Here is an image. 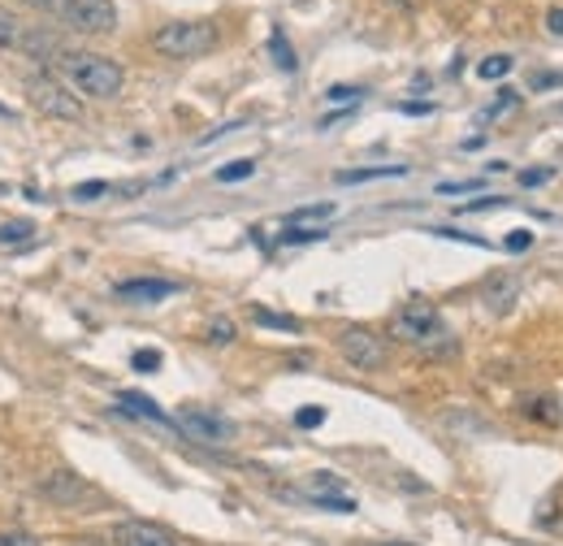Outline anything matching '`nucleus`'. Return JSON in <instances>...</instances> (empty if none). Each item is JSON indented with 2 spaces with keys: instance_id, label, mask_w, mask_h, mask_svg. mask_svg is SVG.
I'll list each match as a JSON object with an SVG mask.
<instances>
[{
  "instance_id": "obj_1",
  "label": "nucleus",
  "mask_w": 563,
  "mask_h": 546,
  "mask_svg": "<svg viewBox=\"0 0 563 546\" xmlns=\"http://www.w3.org/2000/svg\"><path fill=\"white\" fill-rule=\"evenodd\" d=\"M53 69L87 100H113L122 91V83H126V69L118 62H109L100 53H87V48H62L53 57Z\"/></svg>"
},
{
  "instance_id": "obj_2",
  "label": "nucleus",
  "mask_w": 563,
  "mask_h": 546,
  "mask_svg": "<svg viewBox=\"0 0 563 546\" xmlns=\"http://www.w3.org/2000/svg\"><path fill=\"white\" fill-rule=\"evenodd\" d=\"M390 335L399 342H408V347H417L421 356H451V351H455L451 326H446L442 313L429 308V304H408V308H399L395 321H390Z\"/></svg>"
},
{
  "instance_id": "obj_3",
  "label": "nucleus",
  "mask_w": 563,
  "mask_h": 546,
  "mask_svg": "<svg viewBox=\"0 0 563 546\" xmlns=\"http://www.w3.org/2000/svg\"><path fill=\"white\" fill-rule=\"evenodd\" d=\"M217 26L205 18H178V22H165L156 35H152V53L169 57V62H196L217 48Z\"/></svg>"
},
{
  "instance_id": "obj_4",
  "label": "nucleus",
  "mask_w": 563,
  "mask_h": 546,
  "mask_svg": "<svg viewBox=\"0 0 563 546\" xmlns=\"http://www.w3.org/2000/svg\"><path fill=\"white\" fill-rule=\"evenodd\" d=\"M26 100L44 118H62V122H78L82 118V96L74 91L62 74H48V69H40V74L26 78Z\"/></svg>"
},
{
  "instance_id": "obj_5",
  "label": "nucleus",
  "mask_w": 563,
  "mask_h": 546,
  "mask_svg": "<svg viewBox=\"0 0 563 546\" xmlns=\"http://www.w3.org/2000/svg\"><path fill=\"white\" fill-rule=\"evenodd\" d=\"M339 356L352 369H360V373H377V369L390 364V347H386V339L377 330H368V326H347L339 335Z\"/></svg>"
},
{
  "instance_id": "obj_6",
  "label": "nucleus",
  "mask_w": 563,
  "mask_h": 546,
  "mask_svg": "<svg viewBox=\"0 0 563 546\" xmlns=\"http://www.w3.org/2000/svg\"><path fill=\"white\" fill-rule=\"evenodd\" d=\"M57 18L70 31H82V35H109V31H118V4L113 0H70Z\"/></svg>"
},
{
  "instance_id": "obj_7",
  "label": "nucleus",
  "mask_w": 563,
  "mask_h": 546,
  "mask_svg": "<svg viewBox=\"0 0 563 546\" xmlns=\"http://www.w3.org/2000/svg\"><path fill=\"white\" fill-rule=\"evenodd\" d=\"M40 494L48 499V503H57V507H82V503H100L96 499V490L87 485V481L70 473V469H57V473H48V478L40 481Z\"/></svg>"
},
{
  "instance_id": "obj_8",
  "label": "nucleus",
  "mask_w": 563,
  "mask_h": 546,
  "mask_svg": "<svg viewBox=\"0 0 563 546\" xmlns=\"http://www.w3.org/2000/svg\"><path fill=\"white\" fill-rule=\"evenodd\" d=\"M113 543L118 546H178V538H174L165 525H156V521H122V525L113 529Z\"/></svg>"
},
{
  "instance_id": "obj_9",
  "label": "nucleus",
  "mask_w": 563,
  "mask_h": 546,
  "mask_svg": "<svg viewBox=\"0 0 563 546\" xmlns=\"http://www.w3.org/2000/svg\"><path fill=\"white\" fill-rule=\"evenodd\" d=\"M178 429L191 434V438H200V443H225V438H234V425L221 421L217 412H183Z\"/></svg>"
},
{
  "instance_id": "obj_10",
  "label": "nucleus",
  "mask_w": 563,
  "mask_h": 546,
  "mask_svg": "<svg viewBox=\"0 0 563 546\" xmlns=\"http://www.w3.org/2000/svg\"><path fill=\"white\" fill-rule=\"evenodd\" d=\"M516 295H520V282H516L511 273H494L490 282L482 286V299H486V308H490L494 317H503V313H511V304H516Z\"/></svg>"
},
{
  "instance_id": "obj_11",
  "label": "nucleus",
  "mask_w": 563,
  "mask_h": 546,
  "mask_svg": "<svg viewBox=\"0 0 563 546\" xmlns=\"http://www.w3.org/2000/svg\"><path fill=\"white\" fill-rule=\"evenodd\" d=\"M122 299H135V304H156L165 295H178V282H165V277H135V282H122L118 286Z\"/></svg>"
},
{
  "instance_id": "obj_12",
  "label": "nucleus",
  "mask_w": 563,
  "mask_h": 546,
  "mask_svg": "<svg viewBox=\"0 0 563 546\" xmlns=\"http://www.w3.org/2000/svg\"><path fill=\"white\" fill-rule=\"evenodd\" d=\"M118 408H122V412H135L140 421H152V425L178 429V421H169V416H165V412L156 408V404H152L147 395H140V391H122V395H118Z\"/></svg>"
},
{
  "instance_id": "obj_13",
  "label": "nucleus",
  "mask_w": 563,
  "mask_h": 546,
  "mask_svg": "<svg viewBox=\"0 0 563 546\" xmlns=\"http://www.w3.org/2000/svg\"><path fill=\"white\" fill-rule=\"evenodd\" d=\"M408 165H373V170H343L334 174L339 187H355V183H377V178H404Z\"/></svg>"
},
{
  "instance_id": "obj_14",
  "label": "nucleus",
  "mask_w": 563,
  "mask_h": 546,
  "mask_svg": "<svg viewBox=\"0 0 563 546\" xmlns=\"http://www.w3.org/2000/svg\"><path fill=\"white\" fill-rule=\"evenodd\" d=\"M22 40H26V26L18 22V13L0 9V53H9V48H22Z\"/></svg>"
},
{
  "instance_id": "obj_15",
  "label": "nucleus",
  "mask_w": 563,
  "mask_h": 546,
  "mask_svg": "<svg viewBox=\"0 0 563 546\" xmlns=\"http://www.w3.org/2000/svg\"><path fill=\"white\" fill-rule=\"evenodd\" d=\"M269 57H274V66H278L282 74H295V66H299V62H295V48L286 44V35H282V31L269 35Z\"/></svg>"
},
{
  "instance_id": "obj_16",
  "label": "nucleus",
  "mask_w": 563,
  "mask_h": 546,
  "mask_svg": "<svg viewBox=\"0 0 563 546\" xmlns=\"http://www.w3.org/2000/svg\"><path fill=\"white\" fill-rule=\"evenodd\" d=\"M22 239H35V221L18 217V221H4V226H0V248H13V243H22Z\"/></svg>"
},
{
  "instance_id": "obj_17",
  "label": "nucleus",
  "mask_w": 563,
  "mask_h": 546,
  "mask_svg": "<svg viewBox=\"0 0 563 546\" xmlns=\"http://www.w3.org/2000/svg\"><path fill=\"white\" fill-rule=\"evenodd\" d=\"M330 217H334V205H308V208H299V212H290L286 226H325Z\"/></svg>"
},
{
  "instance_id": "obj_18",
  "label": "nucleus",
  "mask_w": 563,
  "mask_h": 546,
  "mask_svg": "<svg viewBox=\"0 0 563 546\" xmlns=\"http://www.w3.org/2000/svg\"><path fill=\"white\" fill-rule=\"evenodd\" d=\"M252 174H256V161H252V156H243V161L221 165V170H217V183H243V178H252Z\"/></svg>"
},
{
  "instance_id": "obj_19",
  "label": "nucleus",
  "mask_w": 563,
  "mask_h": 546,
  "mask_svg": "<svg viewBox=\"0 0 563 546\" xmlns=\"http://www.w3.org/2000/svg\"><path fill=\"white\" fill-rule=\"evenodd\" d=\"M477 74H482L486 83H498V78L511 74V57H507V53H494V57H486V62L477 66Z\"/></svg>"
},
{
  "instance_id": "obj_20",
  "label": "nucleus",
  "mask_w": 563,
  "mask_h": 546,
  "mask_svg": "<svg viewBox=\"0 0 563 546\" xmlns=\"http://www.w3.org/2000/svg\"><path fill=\"white\" fill-rule=\"evenodd\" d=\"M252 317H256V326H269V330H286V335H299V321H295V317H278V313H269V308H256Z\"/></svg>"
},
{
  "instance_id": "obj_21",
  "label": "nucleus",
  "mask_w": 563,
  "mask_h": 546,
  "mask_svg": "<svg viewBox=\"0 0 563 546\" xmlns=\"http://www.w3.org/2000/svg\"><path fill=\"white\" fill-rule=\"evenodd\" d=\"M317 239H325V226H286L282 234V243H317Z\"/></svg>"
},
{
  "instance_id": "obj_22",
  "label": "nucleus",
  "mask_w": 563,
  "mask_h": 546,
  "mask_svg": "<svg viewBox=\"0 0 563 546\" xmlns=\"http://www.w3.org/2000/svg\"><path fill=\"white\" fill-rule=\"evenodd\" d=\"M486 178H464V183H438V196H468V192H482Z\"/></svg>"
},
{
  "instance_id": "obj_23",
  "label": "nucleus",
  "mask_w": 563,
  "mask_h": 546,
  "mask_svg": "<svg viewBox=\"0 0 563 546\" xmlns=\"http://www.w3.org/2000/svg\"><path fill=\"white\" fill-rule=\"evenodd\" d=\"M209 342H212V347H225V342H234V326H230L225 317H217V321L209 326Z\"/></svg>"
},
{
  "instance_id": "obj_24",
  "label": "nucleus",
  "mask_w": 563,
  "mask_h": 546,
  "mask_svg": "<svg viewBox=\"0 0 563 546\" xmlns=\"http://www.w3.org/2000/svg\"><path fill=\"white\" fill-rule=\"evenodd\" d=\"M100 196H109L104 183H78V187L70 192V200H78V205H82V200H100Z\"/></svg>"
},
{
  "instance_id": "obj_25",
  "label": "nucleus",
  "mask_w": 563,
  "mask_h": 546,
  "mask_svg": "<svg viewBox=\"0 0 563 546\" xmlns=\"http://www.w3.org/2000/svg\"><path fill=\"white\" fill-rule=\"evenodd\" d=\"M321 421H325V408H317V404H308V408L295 412V425H299V429H317Z\"/></svg>"
},
{
  "instance_id": "obj_26",
  "label": "nucleus",
  "mask_w": 563,
  "mask_h": 546,
  "mask_svg": "<svg viewBox=\"0 0 563 546\" xmlns=\"http://www.w3.org/2000/svg\"><path fill=\"white\" fill-rule=\"evenodd\" d=\"M529 412H533V421H547V425H555V421H560L555 400H533V404H529Z\"/></svg>"
},
{
  "instance_id": "obj_27",
  "label": "nucleus",
  "mask_w": 563,
  "mask_h": 546,
  "mask_svg": "<svg viewBox=\"0 0 563 546\" xmlns=\"http://www.w3.org/2000/svg\"><path fill=\"white\" fill-rule=\"evenodd\" d=\"M0 546H44L35 534H26V529H4L0 534Z\"/></svg>"
},
{
  "instance_id": "obj_28",
  "label": "nucleus",
  "mask_w": 563,
  "mask_h": 546,
  "mask_svg": "<svg viewBox=\"0 0 563 546\" xmlns=\"http://www.w3.org/2000/svg\"><path fill=\"white\" fill-rule=\"evenodd\" d=\"M529 243H533V234H529V230H511V234L503 239V248H507V252H529Z\"/></svg>"
},
{
  "instance_id": "obj_29",
  "label": "nucleus",
  "mask_w": 563,
  "mask_h": 546,
  "mask_svg": "<svg viewBox=\"0 0 563 546\" xmlns=\"http://www.w3.org/2000/svg\"><path fill=\"white\" fill-rule=\"evenodd\" d=\"M542 183H551V170H542V165H533V170L520 174V187H542Z\"/></svg>"
},
{
  "instance_id": "obj_30",
  "label": "nucleus",
  "mask_w": 563,
  "mask_h": 546,
  "mask_svg": "<svg viewBox=\"0 0 563 546\" xmlns=\"http://www.w3.org/2000/svg\"><path fill=\"white\" fill-rule=\"evenodd\" d=\"M135 369H140V373L161 369V351H135Z\"/></svg>"
},
{
  "instance_id": "obj_31",
  "label": "nucleus",
  "mask_w": 563,
  "mask_h": 546,
  "mask_svg": "<svg viewBox=\"0 0 563 546\" xmlns=\"http://www.w3.org/2000/svg\"><path fill=\"white\" fill-rule=\"evenodd\" d=\"M490 208H503L498 196H482V200H473V205H464L460 212H490Z\"/></svg>"
},
{
  "instance_id": "obj_32",
  "label": "nucleus",
  "mask_w": 563,
  "mask_h": 546,
  "mask_svg": "<svg viewBox=\"0 0 563 546\" xmlns=\"http://www.w3.org/2000/svg\"><path fill=\"white\" fill-rule=\"evenodd\" d=\"M26 4H31V9H40V13H62L70 0H26Z\"/></svg>"
},
{
  "instance_id": "obj_33",
  "label": "nucleus",
  "mask_w": 563,
  "mask_h": 546,
  "mask_svg": "<svg viewBox=\"0 0 563 546\" xmlns=\"http://www.w3.org/2000/svg\"><path fill=\"white\" fill-rule=\"evenodd\" d=\"M360 87H330V100H360Z\"/></svg>"
},
{
  "instance_id": "obj_34",
  "label": "nucleus",
  "mask_w": 563,
  "mask_h": 546,
  "mask_svg": "<svg viewBox=\"0 0 563 546\" xmlns=\"http://www.w3.org/2000/svg\"><path fill=\"white\" fill-rule=\"evenodd\" d=\"M399 109H404V113H412V118H424L433 105H424V100H408V105H399Z\"/></svg>"
},
{
  "instance_id": "obj_35",
  "label": "nucleus",
  "mask_w": 563,
  "mask_h": 546,
  "mask_svg": "<svg viewBox=\"0 0 563 546\" xmlns=\"http://www.w3.org/2000/svg\"><path fill=\"white\" fill-rule=\"evenodd\" d=\"M563 83V74H542V78H533V87H542V91H547V87H560Z\"/></svg>"
},
{
  "instance_id": "obj_36",
  "label": "nucleus",
  "mask_w": 563,
  "mask_h": 546,
  "mask_svg": "<svg viewBox=\"0 0 563 546\" xmlns=\"http://www.w3.org/2000/svg\"><path fill=\"white\" fill-rule=\"evenodd\" d=\"M547 22H551V31H555V35H563V9H551V18H547Z\"/></svg>"
},
{
  "instance_id": "obj_37",
  "label": "nucleus",
  "mask_w": 563,
  "mask_h": 546,
  "mask_svg": "<svg viewBox=\"0 0 563 546\" xmlns=\"http://www.w3.org/2000/svg\"><path fill=\"white\" fill-rule=\"evenodd\" d=\"M66 546H104V543H96V538H74V543H66Z\"/></svg>"
},
{
  "instance_id": "obj_38",
  "label": "nucleus",
  "mask_w": 563,
  "mask_h": 546,
  "mask_svg": "<svg viewBox=\"0 0 563 546\" xmlns=\"http://www.w3.org/2000/svg\"><path fill=\"white\" fill-rule=\"evenodd\" d=\"M386 546H412V543H386Z\"/></svg>"
},
{
  "instance_id": "obj_39",
  "label": "nucleus",
  "mask_w": 563,
  "mask_h": 546,
  "mask_svg": "<svg viewBox=\"0 0 563 546\" xmlns=\"http://www.w3.org/2000/svg\"><path fill=\"white\" fill-rule=\"evenodd\" d=\"M0 118H9V109H0Z\"/></svg>"
}]
</instances>
